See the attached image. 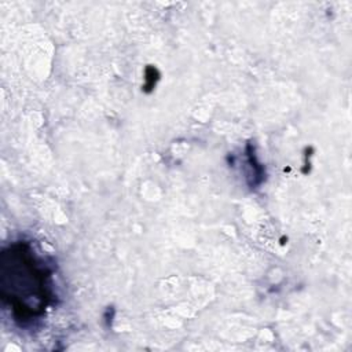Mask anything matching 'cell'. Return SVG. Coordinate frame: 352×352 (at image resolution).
I'll return each instance as SVG.
<instances>
[{"label":"cell","mask_w":352,"mask_h":352,"mask_svg":"<svg viewBox=\"0 0 352 352\" xmlns=\"http://www.w3.org/2000/svg\"><path fill=\"white\" fill-rule=\"evenodd\" d=\"M0 298L19 327L36 326L56 304L55 264L32 241H12L1 249Z\"/></svg>","instance_id":"6da1fadb"},{"label":"cell","mask_w":352,"mask_h":352,"mask_svg":"<svg viewBox=\"0 0 352 352\" xmlns=\"http://www.w3.org/2000/svg\"><path fill=\"white\" fill-rule=\"evenodd\" d=\"M245 155H246V164H248V169H249L248 176H246L248 184L250 188H257L265 180V168L258 161L256 151H254V146H252V143L246 144Z\"/></svg>","instance_id":"7a4b0ae2"},{"label":"cell","mask_w":352,"mask_h":352,"mask_svg":"<svg viewBox=\"0 0 352 352\" xmlns=\"http://www.w3.org/2000/svg\"><path fill=\"white\" fill-rule=\"evenodd\" d=\"M157 76V74H160L158 73V70L154 67V66H148L147 69H146V85H144V88H148V89H151L154 85H155V82H157V80L158 78H153V76Z\"/></svg>","instance_id":"3957f363"}]
</instances>
